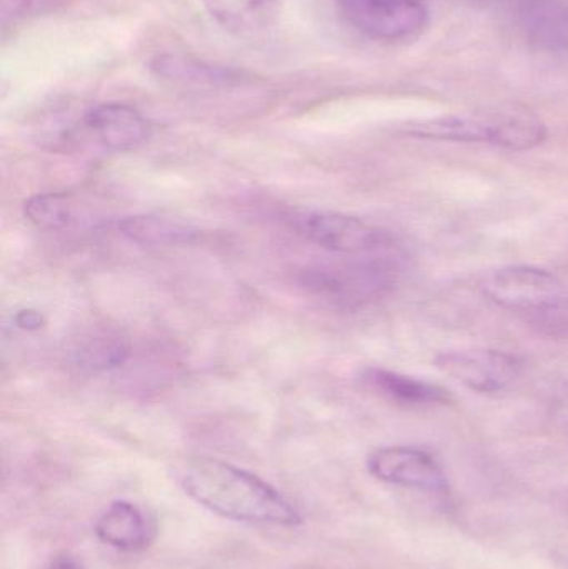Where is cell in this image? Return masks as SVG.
I'll return each instance as SVG.
<instances>
[{"label": "cell", "mask_w": 568, "mask_h": 569, "mask_svg": "<svg viewBox=\"0 0 568 569\" xmlns=\"http://www.w3.org/2000/svg\"><path fill=\"white\" fill-rule=\"evenodd\" d=\"M179 480L192 500L230 520L282 527H296L302 520L276 488L216 458H189L180 467Z\"/></svg>", "instance_id": "6da1fadb"}, {"label": "cell", "mask_w": 568, "mask_h": 569, "mask_svg": "<svg viewBox=\"0 0 568 569\" xmlns=\"http://www.w3.org/2000/svg\"><path fill=\"white\" fill-rule=\"evenodd\" d=\"M406 133L440 142L489 143L519 152L536 149L547 139L546 126L524 110L439 117L410 123L406 127Z\"/></svg>", "instance_id": "7a4b0ae2"}, {"label": "cell", "mask_w": 568, "mask_h": 569, "mask_svg": "<svg viewBox=\"0 0 568 569\" xmlns=\"http://www.w3.org/2000/svg\"><path fill=\"white\" fill-rule=\"evenodd\" d=\"M397 253L356 257L353 262L306 270L300 284L313 297L340 308H357L386 297L399 279Z\"/></svg>", "instance_id": "3957f363"}, {"label": "cell", "mask_w": 568, "mask_h": 569, "mask_svg": "<svg viewBox=\"0 0 568 569\" xmlns=\"http://www.w3.org/2000/svg\"><path fill=\"white\" fill-rule=\"evenodd\" d=\"M299 236L320 249L342 256L363 257L396 252V239L387 230L356 217L322 210H297L289 217Z\"/></svg>", "instance_id": "277c9868"}, {"label": "cell", "mask_w": 568, "mask_h": 569, "mask_svg": "<svg viewBox=\"0 0 568 569\" xmlns=\"http://www.w3.org/2000/svg\"><path fill=\"white\" fill-rule=\"evenodd\" d=\"M484 293L497 307L524 313H552L566 303V288L554 273L536 267H507L487 277Z\"/></svg>", "instance_id": "5b68a950"}, {"label": "cell", "mask_w": 568, "mask_h": 569, "mask_svg": "<svg viewBox=\"0 0 568 569\" xmlns=\"http://www.w3.org/2000/svg\"><path fill=\"white\" fill-rule=\"evenodd\" d=\"M447 377L470 391L482 395L500 393L522 377L524 361L502 350L442 351L434 360Z\"/></svg>", "instance_id": "8992f818"}, {"label": "cell", "mask_w": 568, "mask_h": 569, "mask_svg": "<svg viewBox=\"0 0 568 569\" xmlns=\"http://www.w3.org/2000/svg\"><path fill=\"white\" fill-rule=\"evenodd\" d=\"M353 29L376 40L419 36L429 22L420 0H337Z\"/></svg>", "instance_id": "52a82bcc"}, {"label": "cell", "mask_w": 568, "mask_h": 569, "mask_svg": "<svg viewBox=\"0 0 568 569\" xmlns=\"http://www.w3.org/2000/svg\"><path fill=\"white\" fill-rule=\"evenodd\" d=\"M367 468L383 483L430 493H446L449 490V478L439 461L420 448H379L370 453Z\"/></svg>", "instance_id": "ba28073f"}, {"label": "cell", "mask_w": 568, "mask_h": 569, "mask_svg": "<svg viewBox=\"0 0 568 569\" xmlns=\"http://www.w3.org/2000/svg\"><path fill=\"white\" fill-rule=\"evenodd\" d=\"M82 127L97 143L112 152H132L150 137L146 117L126 103H102L87 110Z\"/></svg>", "instance_id": "9c48e42d"}, {"label": "cell", "mask_w": 568, "mask_h": 569, "mask_svg": "<svg viewBox=\"0 0 568 569\" xmlns=\"http://www.w3.org/2000/svg\"><path fill=\"white\" fill-rule=\"evenodd\" d=\"M360 380L373 393L399 407H439V405H449L454 400L452 395L440 385L409 377L399 371L386 370V368H366L360 375Z\"/></svg>", "instance_id": "30bf717a"}, {"label": "cell", "mask_w": 568, "mask_h": 569, "mask_svg": "<svg viewBox=\"0 0 568 569\" xmlns=\"http://www.w3.org/2000/svg\"><path fill=\"white\" fill-rule=\"evenodd\" d=\"M100 541L122 551H137L146 548L152 538V527L146 515L129 501L110 505L96 523Z\"/></svg>", "instance_id": "8fae6325"}, {"label": "cell", "mask_w": 568, "mask_h": 569, "mask_svg": "<svg viewBox=\"0 0 568 569\" xmlns=\"http://www.w3.org/2000/svg\"><path fill=\"white\" fill-rule=\"evenodd\" d=\"M153 72L170 82L196 87H233L250 82V76L232 67L200 62L182 56H160L152 62Z\"/></svg>", "instance_id": "7c38bea8"}, {"label": "cell", "mask_w": 568, "mask_h": 569, "mask_svg": "<svg viewBox=\"0 0 568 569\" xmlns=\"http://www.w3.org/2000/svg\"><path fill=\"white\" fill-rule=\"evenodd\" d=\"M130 355L129 340L112 328H93L77 340L72 358L86 371H110L122 367Z\"/></svg>", "instance_id": "4fadbf2b"}, {"label": "cell", "mask_w": 568, "mask_h": 569, "mask_svg": "<svg viewBox=\"0 0 568 569\" xmlns=\"http://www.w3.org/2000/svg\"><path fill=\"white\" fill-rule=\"evenodd\" d=\"M117 229L130 242L147 247L182 246L199 237L196 227L159 216L127 217L120 220Z\"/></svg>", "instance_id": "5bb4252c"}, {"label": "cell", "mask_w": 568, "mask_h": 569, "mask_svg": "<svg viewBox=\"0 0 568 569\" xmlns=\"http://www.w3.org/2000/svg\"><path fill=\"white\" fill-rule=\"evenodd\" d=\"M530 40L546 49H568V3L562 0H530L522 9Z\"/></svg>", "instance_id": "9a60e30c"}, {"label": "cell", "mask_w": 568, "mask_h": 569, "mask_svg": "<svg viewBox=\"0 0 568 569\" xmlns=\"http://www.w3.org/2000/svg\"><path fill=\"white\" fill-rule=\"evenodd\" d=\"M200 2L223 29L247 33L269 22L276 0H200Z\"/></svg>", "instance_id": "2e32d148"}, {"label": "cell", "mask_w": 568, "mask_h": 569, "mask_svg": "<svg viewBox=\"0 0 568 569\" xmlns=\"http://www.w3.org/2000/svg\"><path fill=\"white\" fill-rule=\"evenodd\" d=\"M23 216L39 230H62L73 222L72 197L67 193H40L23 203Z\"/></svg>", "instance_id": "e0dca14e"}, {"label": "cell", "mask_w": 568, "mask_h": 569, "mask_svg": "<svg viewBox=\"0 0 568 569\" xmlns=\"http://www.w3.org/2000/svg\"><path fill=\"white\" fill-rule=\"evenodd\" d=\"M37 7V0H2V27L16 26Z\"/></svg>", "instance_id": "ac0fdd59"}, {"label": "cell", "mask_w": 568, "mask_h": 569, "mask_svg": "<svg viewBox=\"0 0 568 569\" xmlns=\"http://www.w3.org/2000/svg\"><path fill=\"white\" fill-rule=\"evenodd\" d=\"M17 327L26 331H37L46 325V318L37 310H20L17 311L16 318Z\"/></svg>", "instance_id": "d6986e66"}, {"label": "cell", "mask_w": 568, "mask_h": 569, "mask_svg": "<svg viewBox=\"0 0 568 569\" xmlns=\"http://www.w3.org/2000/svg\"><path fill=\"white\" fill-rule=\"evenodd\" d=\"M47 569H82L79 561L70 555H59L50 561L49 568Z\"/></svg>", "instance_id": "ffe728a7"}, {"label": "cell", "mask_w": 568, "mask_h": 569, "mask_svg": "<svg viewBox=\"0 0 568 569\" xmlns=\"http://www.w3.org/2000/svg\"><path fill=\"white\" fill-rule=\"evenodd\" d=\"M562 420L564 423H566L567 430H568V395H567V401L564 403L562 407Z\"/></svg>", "instance_id": "44dd1931"}]
</instances>
